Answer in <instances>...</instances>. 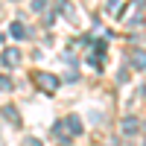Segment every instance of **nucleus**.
Masks as SVG:
<instances>
[{
    "label": "nucleus",
    "instance_id": "obj_1",
    "mask_svg": "<svg viewBox=\"0 0 146 146\" xmlns=\"http://www.w3.org/2000/svg\"><path fill=\"white\" fill-rule=\"evenodd\" d=\"M35 82H38L44 91H56V88H58V79L50 76V73H35Z\"/></svg>",
    "mask_w": 146,
    "mask_h": 146
},
{
    "label": "nucleus",
    "instance_id": "obj_2",
    "mask_svg": "<svg viewBox=\"0 0 146 146\" xmlns=\"http://www.w3.org/2000/svg\"><path fill=\"white\" fill-rule=\"evenodd\" d=\"M18 62H21V53L15 50V47H9V50L3 53V64H9V67H15Z\"/></svg>",
    "mask_w": 146,
    "mask_h": 146
},
{
    "label": "nucleus",
    "instance_id": "obj_3",
    "mask_svg": "<svg viewBox=\"0 0 146 146\" xmlns=\"http://www.w3.org/2000/svg\"><path fill=\"white\" fill-rule=\"evenodd\" d=\"M123 131H137V120H135V117L123 120Z\"/></svg>",
    "mask_w": 146,
    "mask_h": 146
},
{
    "label": "nucleus",
    "instance_id": "obj_4",
    "mask_svg": "<svg viewBox=\"0 0 146 146\" xmlns=\"http://www.w3.org/2000/svg\"><path fill=\"white\" fill-rule=\"evenodd\" d=\"M12 35H15V38H23V35H27L23 23H12Z\"/></svg>",
    "mask_w": 146,
    "mask_h": 146
},
{
    "label": "nucleus",
    "instance_id": "obj_5",
    "mask_svg": "<svg viewBox=\"0 0 146 146\" xmlns=\"http://www.w3.org/2000/svg\"><path fill=\"white\" fill-rule=\"evenodd\" d=\"M3 117H9L12 123H15V126L21 123V120H18V111H15V108H3Z\"/></svg>",
    "mask_w": 146,
    "mask_h": 146
},
{
    "label": "nucleus",
    "instance_id": "obj_6",
    "mask_svg": "<svg viewBox=\"0 0 146 146\" xmlns=\"http://www.w3.org/2000/svg\"><path fill=\"white\" fill-rule=\"evenodd\" d=\"M135 64H137L140 70H146V56H143V53H135Z\"/></svg>",
    "mask_w": 146,
    "mask_h": 146
},
{
    "label": "nucleus",
    "instance_id": "obj_7",
    "mask_svg": "<svg viewBox=\"0 0 146 146\" xmlns=\"http://www.w3.org/2000/svg\"><path fill=\"white\" fill-rule=\"evenodd\" d=\"M70 129H73V131H76V135H79V131H82V123H79V120H76V117H70Z\"/></svg>",
    "mask_w": 146,
    "mask_h": 146
},
{
    "label": "nucleus",
    "instance_id": "obj_8",
    "mask_svg": "<svg viewBox=\"0 0 146 146\" xmlns=\"http://www.w3.org/2000/svg\"><path fill=\"white\" fill-rule=\"evenodd\" d=\"M12 88V79H6V76H0V91H9Z\"/></svg>",
    "mask_w": 146,
    "mask_h": 146
},
{
    "label": "nucleus",
    "instance_id": "obj_9",
    "mask_svg": "<svg viewBox=\"0 0 146 146\" xmlns=\"http://www.w3.org/2000/svg\"><path fill=\"white\" fill-rule=\"evenodd\" d=\"M27 146H41V143L35 140V137H29V140H27Z\"/></svg>",
    "mask_w": 146,
    "mask_h": 146
}]
</instances>
